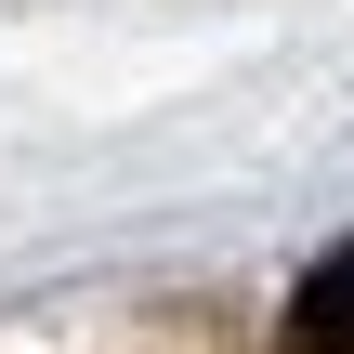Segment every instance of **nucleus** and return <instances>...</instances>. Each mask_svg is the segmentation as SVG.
Returning <instances> with one entry per match:
<instances>
[{"label":"nucleus","instance_id":"nucleus-1","mask_svg":"<svg viewBox=\"0 0 354 354\" xmlns=\"http://www.w3.org/2000/svg\"><path fill=\"white\" fill-rule=\"evenodd\" d=\"M289 354H354V236L289 289Z\"/></svg>","mask_w":354,"mask_h":354}]
</instances>
